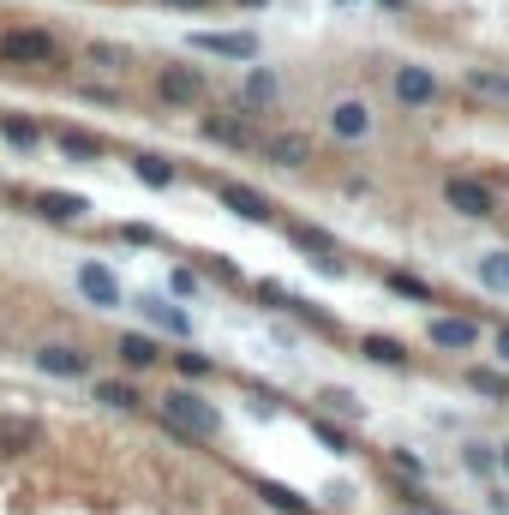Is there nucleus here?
<instances>
[{"label": "nucleus", "instance_id": "4be33fe9", "mask_svg": "<svg viewBox=\"0 0 509 515\" xmlns=\"http://www.w3.org/2000/svg\"><path fill=\"white\" fill-rule=\"evenodd\" d=\"M246 102H252V108H264V102H276V78H270L264 66H252V72H246Z\"/></svg>", "mask_w": 509, "mask_h": 515}, {"label": "nucleus", "instance_id": "58836bf2", "mask_svg": "<svg viewBox=\"0 0 509 515\" xmlns=\"http://www.w3.org/2000/svg\"><path fill=\"white\" fill-rule=\"evenodd\" d=\"M336 6H354V0H336Z\"/></svg>", "mask_w": 509, "mask_h": 515}, {"label": "nucleus", "instance_id": "a878e982", "mask_svg": "<svg viewBox=\"0 0 509 515\" xmlns=\"http://www.w3.org/2000/svg\"><path fill=\"white\" fill-rule=\"evenodd\" d=\"M96 402H102V408H120V414H126V408H132L138 396H132V384H96Z\"/></svg>", "mask_w": 509, "mask_h": 515}, {"label": "nucleus", "instance_id": "1a4fd4ad", "mask_svg": "<svg viewBox=\"0 0 509 515\" xmlns=\"http://www.w3.org/2000/svg\"><path fill=\"white\" fill-rule=\"evenodd\" d=\"M36 372H48V378H84V354L66 348V342H48V348H36Z\"/></svg>", "mask_w": 509, "mask_h": 515}, {"label": "nucleus", "instance_id": "bb28decb", "mask_svg": "<svg viewBox=\"0 0 509 515\" xmlns=\"http://www.w3.org/2000/svg\"><path fill=\"white\" fill-rule=\"evenodd\" d=\"M294 246H306V252L330 258V234H324V228H294Z\"/></svg>", "mask_w": 509, "mask_h": 515}, {"label": "nucleus", "instance_id": "20e7f679", "mask_svg": "<svg viewBox=\"0 0 509 515\" xmlns=\"http://www.w3.org/2000/svg\"><path fill=\"white\" fill-rule=\"evenodd\" d=\"M156 90H162L168 102H180V108H192V102H204V72H198V66H162V78H156Z\"/></svg>", "mask_w": 509, "mask_h": 515}, {"label": "nucleus", "instance_id": "e433bc0d", "mask_svg": "<svg viewBox=\"0 0 509 515\" xmlns=\"http://www.w3.org/2000/svg\"><path fill=\"white\" fill-rule=\"evenodd\" d=\"M504 474H509V444H504Z\"/></svg>", "mask_w": 509, "mask_h": 515}, {"label": "nucleus", "instance_id": "a211bd4d", "mask_svg": "<svg viewBox=\"0 0 509 515\" xmlns=\"http://www.w3.org/2000/svg\"><path fill=\"white\" fill-rule=\"evenodd\" d=\"M132 168H138V180H144V186H156V192H162V186H174V162H162V156H138Z\"/></svg>", "mask_w": 509, "mask_h": 515}, {"label": "nucleus", "instance_id": "9b49d317", "mask_svg": "<svg viewBox=\"0 0 509 515\" xmlns=\"http://www.w3.org/2000/svg\"><path fill=\"white\" fill-rule=\"evenodd\" d=\"M6 54H12V60H54V36H42V30H12V36H6Z\"/></svg>", "mask_w": 509, "mask_h": 515}, {"label": "nucleus", "instance_id": "f3484780", "mask_svg": "<svg viewBox=\"0 0 509 515\" xmlns=\"http://www.w3.org/2000/svg\"><path fill=\"white\" fill-rule=\"evenodd\" d=\"M468 90H480V96H498V102H509V72H486V66H474V72H468Z\"/></svg>", "mask_w": 509, "mask_h": 515}, {"label": "nucleus", "instance_id": "473e14b6", "mask_svg": "<svg viewBox=\"0 0 509 515\" xmlns=\"http://www.w3.org/2000/svg\"><path fill=\"white\" fill-rule=\"evenodd\" d=\"M498 354L509 360V330H498Z\"/></svg>", "mask_w": 509, "mask_h": 515}, {"label": "nucleus", "instance_id": "72a5a7b5", "mask_svg": "<svg viewBox=\"0 0 509 515\" xmlns=\"http://www.w3.org/2000/svg\"><path fill=\"white\" fill-rule=\"evenodd\" d=\"M168 6H210V0H168Z\"/></svg>", "mask_w": 509, "mask_h": 515}, {"label": "nucleus", "instance_id": "7c9ffc66", "mask_svg": "<svg viewBox=\"0 0 509 515\" xmlns=\"http://www.w3.org/2000/svg\"><path fill=\"white\" fill-rule=\"evenodd\" d=\"M312 432H318V438H324V444H330V450H348V438H342V432H336V426H324V420H312Z\"/></svg>", "mask_w": 509, "mask_h": 515}, {"label": "nucleus", "instance_id": "9d476101", "mask_svg": "<svg viewBox=\"0 0 509 515\" xmlns=\"http://www.w3.org/2000/svg\"><path fill=\"white\" fill-rule=\"evenodd\" d=\"M330 132H336V138H366V132H372V108L354 102V96L336 102V108H330Z\"/></svg>", "mask_w": 509, "mask_h": 515}, {"label": "nucleus", "instance_id": "c756f323", "mask_svg": "<svg viewBox=\"0 0 509 515\" xmlns=\"http://www.w3.org/2000/svg\"><path fill=\"white\" fill-rule=\"evenodd\" d=\"M180 372H186V378H204V372H210V360H204V354H180Z\"/></svg>", "mask_w": 509, "mask_h": 515}, {"label": "nucleus", "instance_id": "cd10ccee", "mask_svg": "<svg viewBox=\"0 0 509 515\" xmlns=\"http://www.w3.org/2000/svg\"><path fill=\"white\" fill-rule=\"evenodd\" d=\"M390 288H396V294H408V300H432V288H426L420 276H408V270H396V276H390Z\"/></svg>", "mask_w": 509, "mask_h": 515}, {"label": "nucleus", "instance_id": "2f4dec72", "mask_svg": "<svg viewBox=\"0 0 509 515\" xmlns=\"http://www.w3.org/2000/svg\"><path fill=\"white\" fill-rule=\"evenodd\" d=\"M324 402H330V408H336V414H360V402H354V396H342V390H330V396H324Z\"/></svg>", "mask_w": 509, "mask_h": 515}, {"label": "nucleus", "instance_id": "ddd939ff", "mask_svg": "<svg viewBox=\"0 0 509 515\" xmlns=\"http://www.w3.org/2000/svg\"><path fill=\"white\" fill-rule=\"evenodd\" d=\"M432 342L462 354V348H474V342H480V330H474L468 318H432Z\"/></svg>", "mask_w": 509, "mask_h": 515}, {"label": "nucleus", "instance_id": "f257e3e1", "mask_svg": "<svg viewBox=\"0 0 509 515\" xmlns=\"http://www.w3.org/2000/svg\"><path fill=\"white\" fill-rule=\"evenodd\" d=\"M162 426L180 432V438H216L222 432V414L204 396H192V390H168L162 396Z\"/></svg>", "mask_w": 509, "mask_h": 515}, {"label": "nucleus", "instance_id": "c9c22d12", "mask_svg": "<svg viewBox=\"0 0 509 515\" xmlns=\"http://www.w3.org/2000/svg\"><path fill=\"white\" fill-rule=\"evenodd\" d=\"M402 515H438V510H402Z\"/></svg>", "mask_w": 509, "mask_h": 515}, {"label": "nucleus", "instance_id": "412c9836", "mask_svg": "<svg viewBox=\"0 0 509 515\" xmlns=\"http://www.w3.org/2000/svg\"><path fill=\"white\" fill-rule=\"evenodd\" d=\"M468 384H474L480 396H498V402H509V378H504V372H492V366H474V372H468Z\"/></svg>", "mask_w": 509, "mask_h": 515}, {"label": "nucleus", "instance_id": "39448f33", "mask_svg": "<svg viewBox=\"0 0 509 515\" xmlns=\"http://www.w3.org/2000/svg\"><path fill=\"white\" fill-rule=\"evenodd\" d=\"M204 54H222V60H258V42L246 36V30H198L192 36Z\"/></svg>", "mask_w": 509, "mask_h": 515}, {"label": "nucleus", "instance_id": "7ed1b4c3", "mask_svg": "<svg viewBox=\"0 0 509 515\" xmlns=\"http://www.w3.org/2000/svg\"><path fill=\"white\" fill-rule=\"evenodd\" d=\"M216 198H222L240 222H270V216H276V204H270L264 192H252V186H240V180H222V186H216Z\"/></svg>", "mask_w": 509, "mask_h": 515}, {"label": "nucleus", "instance_id": "393cba45", "mask_svg": "<svg viewBox=\"0 0 509 515\" xmlns=\"http://www.w3.org/2000/svg\"><path fill=\"white\" fill-rule=\"evenodd\" d=\"M480 282H486V288H498V294H509V252L480 258Z\"/></svg>", "mask_w": 509, "mask_h": 515}, {"label": "nucleus", "instance_id": "f8f14e48", "mask_svg": "<svg viewBox=\"0 0 509 515\" xmlns=\"http://www.w3.org/2000/svg\"><path fill=\"white\" fill-rule=\"evenodd\" d=\"M36 210H42L48 222H78V216L90 210V198H78V192H42Z\"/></svg>", "mask_w": 509, "mask_h": 515}, {"label": "nucleus", "instance_id": "6ab92c4d", "mask_svg": "<svg viewBox=\"0 0 509 515\" xmlns=\"http://www.w3.org/2000/svg\"><path fill=\"white\" fill-rule=\"evenodd\" d=\"M144 312H150V324H162L168 336H186V330H192V324H186V312H174L168 300H144Z\"/></svg>", "mask_w": 509, "mask_h": 515}, {"label": "nucleus", "instance_id": "5701e85b", "mask_svg": "<svg viewBox=\"0 0 509 515\" xmlns=\"http://www.w3.org/2000/svg\"><path fill=\"white\" fill-rule=\"evenodd\" d=\"M60 150L90 162V156H102V138H96V132H72V126H66V132H60Z\"/></svg>", "mask_w": 509, "mask_h": 515}, {"label": "nucleus", "instance_id": "aec40b11", "mask_svg": "<svg viewBox=\"0 0 509 515\" xmlns=\"http://www.w3.org/2000/svg\"><path fill=\"white\" fill-rule=\"evenodd\" d=\"M120 360L144 372V366H156V342L150 336H120Z\"/></svg>", "mask_w": 509, "mask_h": 515}, {"label": "nucleus", "instance_id": "2eb2a0df", "mask_svg": "<svg viewBox=\"0 0 509 515\" xmlns=\"http://www.w3.org/2000/svg\"><path fill=\"white\" fill-rule=\"evenodd\" d=\"M204 138L210 144H252V132L240 120H228V114H204Z\"/></svg>", "mask_w": 509, "mask_h": 515}, {"label": "nucleus", "instance_id": "b1692460", "mask_svg": "<svg viewBox=\"0 0 509 515\" xmlns=\"http://www.w3.org/2000/svg\"><path fill=\"white\" fill-rule=\"evenodd\" d=\"M360 348H366L378 366H402V360H408V348H402V342H390V336H366Z\"/></svg>", "mask_w": 509, "mask_h": 515}, {"label": "nucleus", "instance_id": "c85d7f7f", "mask_svg": "<svg viewBox=\"0 0 509 515\" xmlns=\"http://www.w3.org/2000/svg\"><path fill=\"white\" fill-rule=\"evenodd\" d=\"M36 138H42V132H36L30 120H6V144H18V150H30Z\"/></svg>", "mask_w": 509, "mask_h": 515}, {"label": "nucleus", "instance_id": "4c0bfd02", "mask_svg": "<svg viewBox=\"0 0 509 515\" xmlns=\"http://www.w3.org/2000/svg\"><path fill=\"white\" fill-rule=\"evenodd\" d=\"M240 6H264V0H240Z\"/></svg>", "mask_w": 509, "mask_h": 515}, {"label": "nucleus", "instance_id": "4468645a", "mask_svg": "<svg viewBox=\"0 0 509 515\" xmlns=\"http://www.w3.org/2000/svg\"><path fill=\"white\" fill-rule=\"evenodd\" d=\"M30 444H36V426H30L24 414H6V420H0V456H24Z\"/></svg>", "mask_w": 509, "mask_h": 515}, {"label": "nucleus", "instance_id": "0eeeda50", "mask_svg": "<svg viewBox=\"0 0 509 515\" xmlns=\"http://www.w3.org/2000/svg\"><path fill=\"white\" fill-rule=\"evenodd\" d=\"M264 156H270L276 168H306V162H312V132H276V138L264 144Z\"/></svg>", "mask_w": 509, "mask_h": 515}, {"label": "nucleus", "instance_id": "f704fd0d", "mask_svg": "<svg viewBox=\"0 0 509 515\" xmlns=\"http://www.w3.org/2000/svg\"><path fill=\"white\" fill-rule=\"evenodd\" d=\"M384 6H390V12H402V6H408V0H384Z\"/></svg>", "mask_w": 509, "mask_h": 515}, {"label": "nucleus", "instance_id": "6e6552de", "mask_svg": "<svg viewBox=\"0 0 509 515\" xmlns=\"http://www.w3.org/2000/svg\"><path fill=\"white\" fill-rule=\"evenodd\" d=\"M78 288H84L90 306H120V282H114L108 264H84V270H78Z\"/></svg>", "mask_w": 509, "mask_h": 515}, {"label": "nucleus", "instance_id": "dca6fc26", "mask_svg": "<svg viewBox=\"0 0 509 515\" xmlns=\"http://www.w3.org/2000/svg\"><path fill=\"white\" fill-rule=\"evenodd\" d=\"M258 498H270L282 515H312V504H306L300 492H288V486H276V480H258Z\"/></svg>", "mask_w": 509, "mask_h": 515}, {"label": "nucleus", "instance_id": "f03ea898", "mask_svg": "<svg viewBox=\"0 0 509 515\" xmlns=\"http://www.w3.org/2000/svg\"><path fill=\"white\" fill-rule=\"evenodd\" d=\"M444 198H450V210H462V216H492L498 204H492V186L486 180H468V174H450L444 180Z\"/></svg>", "mask_w": 509, "mask_h": 515}, {"label": "nucleus", "instance_id": "423d86ee", "mask_svg": "<svg viewBox=\"0 0 509 515\" xmlns=\"http://www.w3.org/2000/svg\"><path fill=\"white\" fill-rule=\"evenodd\" d=\"M390 90H396V102L420 108V102H432V96H438V78H432L426 66H402V72L390 78Z\"/></svg>", "mask_w": 509, "mask_h": 515}]
</instances>
